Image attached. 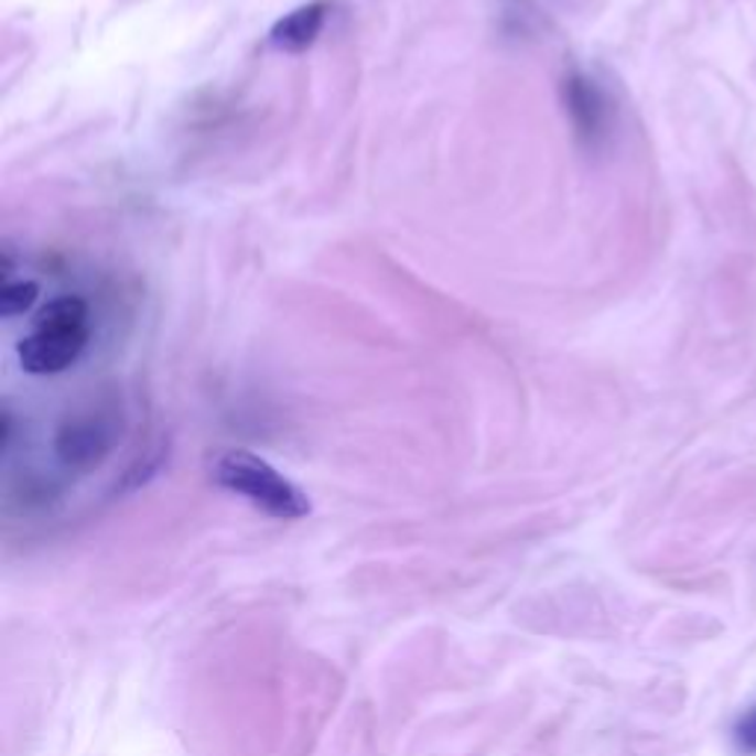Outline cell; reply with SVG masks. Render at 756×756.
Here are the masks:
<instances>
[{
    "instance_id": "cell-5",
    "label": "cell",
    "mask_w": 756,
    "mask_h": 756,
    "mask_svg": "<svg viewBox=\"0 0 756 756\" xmlns=\"http://www.w3.org/2000/svg\"><path fill=\"white\" fill-rule=\"evenodd\" d=\"M325 19H328V3L316 0V3H305L284 19H278L269 30V45L284 54H302L314 45L316 36L323 33Z\"/></svg>"
},
{
    "instance_id": "cell-4",
    "label": "cell",
    "mask_w": 756,
    "mask_h": 756,
    "mask_svg": "<svg viewBox=\"0 0 756 756\" xmlns=\"http://www.w3.org/2000/svg\"><path fill=\"white\" fill-rule=\"evenodd\" d=\"M564 104H568V112H571L576 137L582 142H588L591 148L600 145L606 139V133H609L612 121L606 93L591 77L573 72L564 77Z\"/></svg>"
},
{
    "instance_id": "cell-1",
    "label": "cell",
    "mask_w": 756,
    "mask_h": 756,
    "mask_svg": "<svg viewBox=\"0 0 756 756\" xmlns=\"http://www.w3.org/2000/svg\"><path fill=\"white\" fill-rule=\"evenodd\" d=\"M89 343V307L80 295H60L36 316V328L19 343L21 367L33 376L63 372Z\"/></svg>"
},
{
    "instance_id": "cell-3",
    "label": "cell",
    "mask_w": 756,
    "mask_h": 756,
    "mask_svg": "<svg viewBox=\"0 0 756 756\" xmlns=\"http://www.w3.org/2000/svg\"><path fill=\"white\" fill-rule=\"evenodd\" d=\"M125 434V420H121L119 406H86L74 411L56 425L54 434V455L72 476H86L98 471L119 446Z\"/></svg>"
},
{
    "instance_id": "cell-6",
    "label": "cell",
    "mask_w": 756,
    "mask_h": 756,
    "mask_svg": "<svg viewBox=\"0 0 756 756\" xmlns=\"http://www.w3.org/2000/svg\"><path fill=\"white\" fill-rule=\"evenodd\" d=\"M39 287L33 281H15V284L3 287L0 293V314L3 316H19L28 314L30 307L36 305Z\"/></svg>"
},
{
    "instance_id": "cell-2",
    "label": "cell",
    "mask_w": 756,
    "mask_h": 756,
    "mask_svg": "<svg viewBox=\"0 0 756 756\" xmlns=\"http://www.w3.org/2000/svg\"><path fill=\"white\" fill-rule=\"evenodd\" d=\"M213 479L278 520H299L311 515V499L305 497V490L287 479L284 473H278L272 464L258 458L255 452H222L213 462Z\"/></svg>"
},
{
    "instance_id": "cell-7",
    "label": "cell",
    "mask_w": 756,
    "mask_h": 756,
    "mask_svg": "<svg viewBox=\"0 0 756 756\" xmlns=\"http://www.w3.org/2000/svg\"><path fill=\"white\" fill-rule=\"evenodd\" d=\"M733 745L738 754L756 756V706L738 715L736 727H733Z\"/></svg>"
}]
</instances>
